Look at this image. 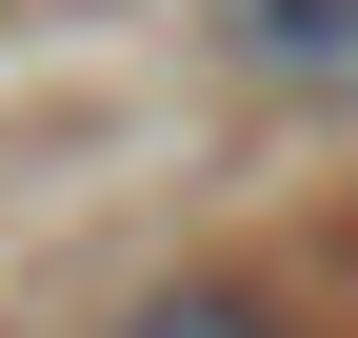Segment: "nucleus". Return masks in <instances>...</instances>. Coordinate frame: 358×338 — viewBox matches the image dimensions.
<instances>
[{
    "instance_id": "obj_1",
    "label": "nucleus",
    "mask_w": 358,
    "mask_h": 338,
    "mask_svg": "<svg viewBox=\"0 0 358 338\" xmlns=\"http://www.w3.org/2000/svg\"><path fill=\"white\" fill-rule=\"evenodd\" d=\"M199 60H219V80H259V100L358 119V0H199Z\"/></svg>"
},
{
    "instance_id": "obj_2",
    "label": "nucleus",
    "mask_w": 358,
    "mask_h": 338,
    "mask_svg": "<svg viewBox=\"0 0 358 338\" xmlns=\"http://www.w3.org/2000/svg\"><path fill=\"white\" fill-rule=\"evenodd\" d=\"M120 338H279V318H259L239 279H179V299H140V318H120Z\"/></svg>"
}]
</instances>
